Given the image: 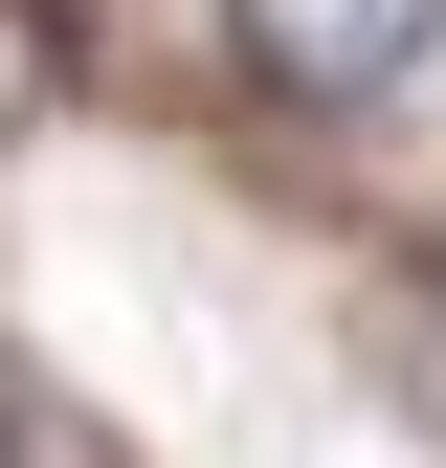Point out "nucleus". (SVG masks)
<instances>
[{"mask_svg": "<svg viewBox=\"0 0 446 468\" xmlns=\"http://www.w3.org/2000/svg\"><path fill=\"white\" fill-rule=\"evenodd\" d=\"M446 0H268V45H291V90H379Z\"/></svg>", "mask_w": 446, "mask_h": 468, "instance_id": "obj_1", "label": "nucleus"}, {"mask_svg": "<svg viewBox=\"0 0 446 468\" xmlns=\"http://www.w3.org/2000/svg\"><path fill=\"white\" fill-rule=\"evenodd\" d=\"M0 468H45V446H23V401H0Z\"/></svg>", "mask_w": 446, "mask_h": 468, "instance_id": "obj_2", "label": "nucleus"}]
</instances>
